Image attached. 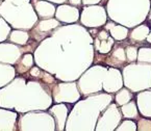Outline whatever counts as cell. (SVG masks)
Wrapping results in <instances>:
<instances>
[{
  "instance_id": "6da1fadb",
  "label": "cell",
  "mask_w": 151,
  "mask_h": 131,
  "mask_svg": "<svg viewBox=\"0 0 151 131\" xmlns=\"http://www.w3.org/2000/svg\"><path fill=\"white\" fill-rule=\"evenodd\" d=\"M137 55V49L134 47H128L127 48V58L128 60H134Z\"/></svg>"
},
{
  "instance_id": "7a4b0ae2",
  "label": "cell",
  "mask_w": 151,
  "mask_h": 131,
  "mask_svg": "<svg viewBox=\"0 0 151 131\" xmlns=\"http://www.w3.org/2000/svg\"><path fill=\"white\" fill-rule=\"evenodd\" d=\"M147 41H148V42H149V43H150V44H151V34H149V36H148V38H147Z\"/></svg>"
},
{
  "instance_id": "3957f363",
  "label": "cell",
  "mask_w": 151,
  "mask_h": 131,
  "mask_svg": "<svg viewBox=\"0 0 151 131\" xmlns=\"http://www.w3.org/2000/svg\"><path fill=\"white\" fill-rule=\"evenodd\" d=\"M150 19H151V14H150Z\"/></svg>"
}]
</instances>
